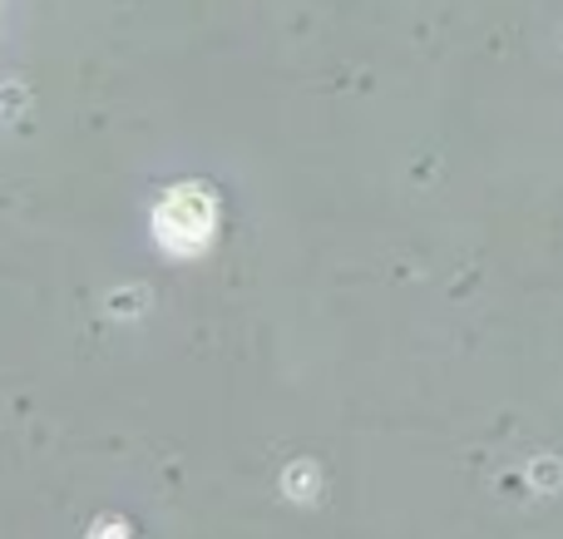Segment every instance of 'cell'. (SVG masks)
Returning a JSON list of instances; mask_svg holds the SVG:
<instances>
[{
  "label": "cell",
  "mask_w": 563,
  "mask_h": 539,
  "mask_svg": "<svg viewBox=\"0 0 563 539\" xmlns=\"http://www.w3.org/2000/svg\"><path fill=\"white\" fill-rule=\"evenodd\" d=\"M188 228V238H194V248L208 238V228H213V208L203 204L198 194H188V188H178L174 198H168L164 208H158V228Z\"/></svg>",
  "instance_id": "cell-1"
}]
</instances>
